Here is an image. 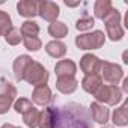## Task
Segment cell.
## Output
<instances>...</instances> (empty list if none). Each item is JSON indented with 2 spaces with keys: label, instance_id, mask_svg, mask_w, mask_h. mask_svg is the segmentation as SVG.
Masks as SVG:
<instances>
[{
  "label": "cell",
  "instance_id": "30",
  "mask_svg": "<svg viewBox=\"0 0 128 128\" xmlns=\"http://www.w3.org/2000/svg\"><path fill=\"white\" fill-rule=\"evenodd\" d=\"M122 92H128V78H124V83H122Z\"/></svg>",
  "mask_w": 128,
  "mask_h": 128
},
{
  "label": "cell",
  "instance_id": "17",
  "mask_svg": "<svg viewBox=\"0 0 128 128\" xmlns=\"http://www.w3.org/2000/svg\"><path fill=\"white\" fill-rule=\"evenodd\" d=\"M113 9V5L110 0H98L94 5V12H95V17L100 18V20H104Z\"/></svg>",
  "mask_w": 128,
  "mask_h": 128
},
{
  "label": "cell",
  "instance_id": "2",
  "mask_svg": "<svg viewBox=\"0 0 128 128\" xmlns=\"http://www.w3.org/2000/svg\"><path fill=\"white\" fill-rule=\"evenodd\" d=\"M48 71L41 65L39 62H35L32 60L29 63V66L26 68V72H24V80L32 84V86H39V84H47L48 82Z\"/></svg>",
  "mask_w": 128,
  "mask_h": 128
},
{
  "label": "cell",
  "instance_id": "3",
  "mask_svg": "<svg viewBox=\"0 0 128 128\" xmlns=\"http://www.w3.org/2000/svg\"><path fill=\"white\" fill-rule=\"evenodd\" d=\"M94 96H95L96 102H100V104L116 106L122 101V90L114 84H106V86H101L94 94Z\"/></svg>",
  "mask_w": 128,
  "mask_h": 128
},
{
  "label": "cell",
  "instance_id": "23",
  "mask_svg": "<svg viewBox=\"0 0 128 128\" xmlns=\"http://www.w3.org/2000/svg\"><path fill=\"white\" fill-rule=\"evenodd\" d=\"M5 39H6V42H8L9 45H17V44H20V42L23 41V35H21L20 29L11 27V29L8 30V33L5 35Z\"/></svg>",
  "mask_w": 128,
  "mask_h": 128
},
{
  "label": "cell",
  "instance_id": "6",
  "mask_svg": "<svg viewBox=\"0 0 128 128\" xmlns=\"http://www.w3.org/2000/svg\"><path fill=\"white\" fill-rule=\"evenodd\" d=\"M100 72L107 83L110 84H118L119 80L124 77V71L119 65H116V63H112V62H106V60H101V66H100Z\"/></svg>",
  "mask_w": 128,
  "mask_h": 128
},
{
  "label": "cell",
  "instance_id": "21",
  "mask_svg": "<svg viewBox=\"0 0 128 128\" xmlns=\"http://www.w3.org/2000/svg\"><path fill=\"white\" fill-rule=\"evenodd\" d=\"M20 32H21L23 38H27V36H38V33H39V26H38V23L27 20V21H24V23L21 24Z\"/></svg>",
  "mask_w": 128,
  "mask_h": 128
},
{
  "label": "cell",
  "instance_id": "12",
  "mask_svg": "<svg viewBox=\"0 0 128 128\" xmlns=\"http://www.w3.org/2000/svg\"><path fill=\"white\" fill-rule=\"evenodd\" d=\"M78 86V82L76 77H57V82H56V89L62 94H65V95H70L72 92H76Z\"/></svg>",
  "mask_w": 128,
  "mask_h": 128
},
{
  "label": "cell",
  "instance_id": "8",
  "mask_svg": "<svg viewBox=\"0 0 128 128\" xmlns=\"http://www.w3.org/2000/svg\"><path fill=\"white\" fill-rule=\"evenodd\" d=\"M54 96H53V92L51 89L47 86V84H39L33 89L32 92V101L38 106H48L50 102H53Z\"/></svg>",
  "mask_w": 128,
  "mask_h": 128
},
{
  "label": "cell",
  "instance_id": "7",
  "mask_svg": "<svg viewBox=\"0 0 128 128\" xmlns=\"http://www.w3.org/2000/svg\"><path fill=\"white\" fill-rule=\"evenodd\" d=\"M59 6L54 2H48V0H44V2H38V15H41V18H44L45 21L54 23L59 17Z\"/></svg>",
  "mask_w": 128,
  "mask_h": 128
},
{
  "label": "cell",
  "instance_id": "27",
  "mask_svg": "<svg viewBox=\"0 0 128 128\" xmlns=\"http://www.w3.org/2000/svg\"><path fill=\"white\" fill-rule=\"evenodd\" d=\"M39 128H53V122H51V110L50 107L44 108V112H41V119H39Z\"/></svg>",
  "mask_w": 128,
  "mask_h": 128
},
{
  "label": "cell",
  "instance_id": "25",
  "mask_svg": "<svg viewBox=\"0 0 128 128\" xmlns=\"http://www.w3.org/2000/svg\"><path fill=\"white\" fill-rule=\"evenodd\" d=\"M23 42H24V47L29 50V51H38L41 47H42V42L38 36H27V38H23Z\"/></svg>",
  "mask_w": 128,
  "mask_h": 128
},
{
  "label": "cell",
  "instance_id": "31",
  "mask_svg": "<svg viewBox=\"0 0 128 128\" xmlns=\"http://www.w3.org/2000/svg\"><path fill=\"white\" fill-rule=\"evenodd\" d=\"M0 128H17V126H14L12 124H5V125H2Z\"/></svg>",
  "mask_w": 128,
  "mask_h": 128
},
{
  "label": "cell",
  "instance_id": "24",
  "mask_svg": "<svg viewBox=\"0 0 128 128\" xmlns=\"http://www.w3.org/2000/svg\"><path fill=\"white\" fill-rule=\"evenodd\" d=\"M11 27H12V20L9 14L5 11H0V36H5Z\"/></svg>",
  "mask_w": 128,
  "mask_h": 128
},
{
  "label": "cell",
  "instance_id": "28",
  "mask_svg": "<svg viewBox=\"0 0 128 128\" xmlns=\"http://www.w3.org/2000/svg\"><path fill=\"white\" fill-rule=\"evenodd\" d=\"M94 24H95V20H94L92 17H83V18L77 20V23H76V29L80 30V32H83V30H89V29H92Z\"/></svg>",
  "mask_w": 128,
  "mask_h": 128
},
{
  "label": "cell",
  "instance_id": "16",
  "mask_svg": "<svg viewBox=\"0 0 128 128\" xmlns=\"http://www.w3.org/2000/svg\"><path fill=\"white\" fill-rule=\"evenodd\" d=\"M45 51H47V54H50L51 57L60 59V57L65 56V53H66V45L63 44L62 41H51V42H48V44L45 45Z\"/></svg>",
  "mask_w": 128,
  "mask_h": 128
},
{
  "label": "cell",
  "instance_id": "22",
  "mask_svg": "<svg viewBox=\"0 0 128 128\" xmlns=\"http://www.w3.org/2000/svg\"><path fill=\"white\" fill-rule=\"evenodd\" d=\"M0 95L15 100V96H17V89H15V86H14L11 82H8L6 78H2V80H0Z\"/></svg>",
  "mask_w": 128,
  "mask_h": 128
},
{
  "label": "cell",
  "instance_id": "20",
  "mask_svg": "<svg viewBox=\"0 0 128 128\" xmlns=\"http://www.w3.org/2000/svg\"><path fill=\"white\" fill-rule=\"evenodd\" d=\"M48 33L54 38H65L68 35V27L65 23H62V21H54L48 26Z\"/></svg>",
  "mask_w": 128,
  "mask_h": 128
},
{
  "label": "cell",
  "instance_id": "4",
  "mask_svg": "<svg viewBox=\"0 0 128 128\" xmlns=\"http://www.w3.org/2000/svg\"><path fill=\"white\" fill-rule=\"evenodd\" d=\"M104 42H106V35L101 30L78 35L76 38V45L80 50H96V48H101L104 45Z\"/></svg>",
  "mask_w": 128,
  "mask_h": 128
},
{
  "label": "cell",
  "instance_id": "1",
  "mask_svg": "<svg viewBox=\"0 0 128 128\" xmlns=\"http://www.w3.org/2000/svg\"><path fill=\"white\" fill-rule=\"evenodd\" d=\"M53 128H92V116L78 102L50 107Z\"/></svg>",
  "mask_w": 128,
  "mask_h": 128
},
{
  "label": "cell",
  "instance_id": "29",
  "mask_svg": "<svg viewBox=\"0 0 128 128\" xmlns=\"http://www.w3.org/2000/svg\"><path fill=\"white\" fill-rule=\"evenodd\" d=\"M12 102H14L12 98H8V96L0 95V114H5V113L11 108Z\"/></svg>",
  "mask_w": 128,
  "mask_h": 128
},
{
  "label": "cell",
  "instance_id": "9",
  "mask_svg": "<svg viewBox=\"0 0 128 128\" xmlns=\"http://www.w3.org/2000/svg\"><path fill=\"white\" fill-rule=\"evenodd\" d=\"M100 66H101V60L95 54H84L80 59V70L86 76L98 74L100 72Z\"/></svg>",
  "mask_w": 128,
  "mask_h": 128
},
{
  "label": "cell",
  "instance_id": "14",
  "mask_svg": "<svg viewBox=\"0 0 128 128\" xmlns=\"http://www.w3.org/2000/svg\"><path fill=\"white\" fill-rule=\"evenodd\" d=\"M17 9L21 17L33 18L35 15H38V2H35V0H21V2L17 3Z\"/></svg>",
  "mask_w": 128,
  "mask_h": 128
},
{
  "label": "cell",
  "instance_id": "26",
  "mask_svg": "<svg viewBox=\"0 0 128 128\" xmlns=\"http://www.w3.org/2000/svg\"><path fill=\"white\" fill-rule=\"evenodd\" d=\"M32 107H33L32 106V101L27 100V98H20V100H17L14 102V110L17 113H21V114H24L26 112H29Z\"/></svg>",
  "mask_w": 128,
  "mask_h": 128
},
{
  "label": "cell",
  "instance_id": "15",
  "mask_svg": "<svg viewBox=\"0 0 128 128\" xmlns=\"http://www.w3.org/2000/svg\"><path fill=\"white\" fill-rule=\"evenodd\" d=\"M102 86V78L98 74H92V76H86L82 80V88L88 92V94H95L100 88Z\"/></svg>",
  "mask_w": 128,
  "mask_h": 128
},
{
  "label": "cell",
  "instance_id": "5",
  "mask_svg": "<svg viewBox=\"0 0 128 128\" xmlns=\"http://www.w3.org/2000/svg\"><path fill=\"white\" fill-rule=\"evenodd\" d=\"M104 24H106V32L107 36L112 41H120L124 36V29L120 27V14L118 9H112V12L104 18Z\"/></svg>",
  "mask_w": 128,
  "mask_h": 128
},
{
  "label": "cell",
  "instance_id": "18",
  "mask_svg": "<svg viewBox=\"0 0 128 128\" xmlns=\"http://www.w3.org/2000/svg\"><path fill=\"white\" fill-rule=\"evenodd\" d=\"M113 124L118 125V126L128 125V102L126 101L119 108L114 110V113H113Z\"/></svg>",
  "mask_w": 128,
  "mask_h": 128
},
{
  "label": "cell",
  "instance_id": "19",
  "mask_svg": "<svg viewBox=\"0 0 128 128\" xmlns=\"http://www.w3.org/2000/svg\"><path fill=\"white\" fill-rule=\"evenodd\" d=\"M39 119H41V112L35 107H32L29 112H26L23 114V122L29 126V128H36L39 125Z\"/></svg>",
  "mask_w": 128,
  "mask_h": 128
},
{
  "label": "cell",
  "instance_id": "11",
  "mask_svg": "<svg viewBox=\"0 0 128 128\" xmlns=\"http://www.w3.org/2000/svg\"><path fill=\"white\" fill-rule=\"evenodd\" d=\"M33 59L27 54H21L18 56L15 60H14V77L17 82H23L24 80V72H26V68L29 66V63L32 62Z\"/></svg>",
  "mask_w": 128,
  "mask_h": 128
},
{
  "label": "cell",
  "instance_id": "13",
  "mask_svg": "<svg viewBox=\"0 0 128 128\" xmlns=\"http://www.w3.org/2000/svg\"><path fill=\"white\" fill-rule=\"evenodd\" d=\"M90 116L96 124H106L110 118V110L100 102H92L90 104Z\"/></svg>",
  "mask_w": 128,
  "mask_h": 128
},
{
  "label": "cell",
  "instance_id": "10",
  "mask_svg": "<svg viewBox=\"0 0 128 128\" xmlns=\"http://www.w3.org/2000/svg\"><path fill=\"white\" fill-rule=\"evenodd\" d=\"M54 71H56L57 77H66V76L74 77L76 72H77V65L71 59H63V60H59L56 63Z\"/></svg>",
  "mask_w": 128,
  "mask_h": 128
}]
</instances>
